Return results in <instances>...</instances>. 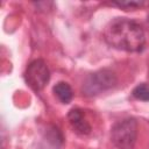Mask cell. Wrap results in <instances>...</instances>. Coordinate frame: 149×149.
<instances>
[{
  "mask_svg": "<svg viewBox=\"0 0 149 149\" xmlns=\"http://www.w3.org/2000/svg\"><path fill=\"white\" fill-rule=\"evenodd\" d=\"M104 36L111 47L125 51H140L146 43L142 27L126 17L112 20L106 26Z\"/></svg>",
  "mask_w": 149,
  "mask_h": 149,
  "instance_id": "obj_1",
  "label": "cell"
},
{
  "mask_svg": "<svg viewBox=\"0 0 149 149\" xmlns=\"http://www.w3.org/2000/svg\"><path fill=\"white\" fill-rule=\"evenodd\" d=\"M116 84V76L108 69H102L88 74L81 86V91L87 97H94L113 88Z\"/></svg>",
  "mask_w": 149,
  "mask_h": 149,
  "instance_id": "obj_2",
  "label": "cell"
},
{
  "mask_svg": "<svg viewBox=\"0 0 149 149\" xmlns=\"http://www.w3.org/2000/svg\"><path fill=\"white\" fill-rule=\"evenodd\" d=\"M112 142L119 149H134L137 139V122L133 118L118 121L111 130Z\"/></svg>",
  "mask_w": 149,
  "mask_h": 149,
  "instance_id": "obj_3",
  "label": "cell"
},
{
  "mask_svg": "<svg viewBox=\"0 0 149 149\" xmlns=\"http://www.w3.org/2000/svg\"><path fill=\"white\" fill-rule=\"evenodd\" d=\"M24 76L28 85L33 90L41 91L48 84L50 78V72L47 64L42 59H36L28 65Z\"/></svg>",
  "mask_w": 149,
  "mask_h": 149,
  "instance_id": "obj_4",
  "label": "cell"
},
{
  "mask_svg": "<svg viewBox=\"0 0 149 149\" xmlns=\"http://www.w3.org/2000/svg\"><path fill=\"white\" fill-rule=\"evenodd\" d=\"M68 121L73 129V132L78 135H88L92 130V126L88 122L84 111L80 108H73L68 114Z\"/></svg>",
  "mask_w": 149,
  "mask_h": 149,
  "instance_id": "obj_5",
  "label": "cell"
},
{
  "mask_svg": "<svg viewBox=\"0 0 149 149\" xmlns=\"http://www.w3.org/2000/svg\"><path fill=\"white\" fill-rule=\"evenodd\" d=\"M52 91H54L55 97H56L62 104H69V102L72 100V98H73V91H72L71 86H70L68 83H65V81H59V83H57V84L54 86Z\"/></svg>",
  "mask_w": 149,
  "mask_h": 149,
  "instance_id": "obj_6",
  "label": "cell"
},
{
  "mask_svg": "<svg viewBox=\"0 0 149 149\" xmlns=\"http://www.w3.org/2000/svg\"><path fill=\"white\" fill-rule=\"evenodd\" d=\"M133 97L136 98L137 100L142 101H149V85L148 84H139L137 86L134 87L133 90Z\"/></svg>",
  "mask_w": 149,
  "mask_h": 149,
  "instance_id": "obj_7",
  "label": "cell"
},
{
  "mask_svg": "<svg viewBox=\"0 0 149 149\" xmlns=\"http://www.w3.org/2000/svg\"><path fill=\"white\" fill-rule=\"evenodd\" d=\"M116 6L119 7H123V8H136V7H141L143 5V2H135V1H130V2H115Z\"/></svg>",
  "mask_w": 149,
  "mask_h": 149,
  "instance_id": "obj_8",
  "label": "cell"
}]
</instances>
